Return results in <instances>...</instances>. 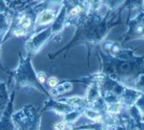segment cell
Returning <instances> with one entry per match:
<instances>
[{
    "instance_id": "10",
    "label": "cell",
    "mask_w": 144,
    "mask_h": 130,
    "mask_svg": "<svg viewBox=\"0 0 144 130\" xmlns=\"http://www.w3.org/2000/svg\"><path fill=\"white\" fill-rule=\"evenodd\" d=\"M49 94H51V96H53V97H56V96H58V95H59V94L57 93V90H56L55 88L51 89V90H49Z\"/></svg>"
},
{
    "instance_id": "11",
    "label": "cell",
    "mask_w": 144,
    "mask_h": 130,
    "mask_svg": "<svg viewBox=\"0 0 144 130\" xmlns=\"http://www.w3.org/2000/svg\"><path fill=\"white\" fill-rule=\"evenodd\" d=\"M14 33H15L16 36H24V33H25V32H24L23 30H15Z\"/></svg>"
},
{
    "instance_id": "8",
    "label": "cell",
    "mask_w": 144,
    "mask_h": 130,
    "mask_svg": "<svg viewBox=\"0 0 144 130\" xmlns=\"http://www.w3.org/2000/svg\"><path fill=\"white\" fill-rule=\"evenodd\" d=\"M80 11H81V8H80V7H75L74 9H73L72 11L70 12V14H71V15L74 16V15H76V14H79V12H80Z\"/></svg>"
},
{
    "instance_id": "9",
    "label": "cell",
    "mask_w": 144,
    "mask_h": 130,
    "mask_svg": "<svg viewBox=\"0 0 144 130\" xmlns=\"http://www.w3.org/2000/svg\"><path fill=\"white\" fill-rule=\"evenodd\" d=\"M56 90H57L58 94H64V93H66V90H64V86H62V85H58L57 88H56Z\"/></svg>"
},
{
    "instance_id": "7",
    "label": "cell",
    "mask_w": 144,
    "mask_h": 130,
    "mask_svg": "<svg viewBox=\"0 0 144 130\" xmlns=\"http://www.w3.org/2000/svg\"><path fill=\"white\" fill-rule=\"evenodd\" d=\"M62 86H64V90H66V91L72 89V84H71V83H64Z\"/></svg>"
},
{
    "instance_id": "4",
    "label": "cell",
    "mask_w": 144,
    "mask_h": 130,
    "mask_svg": "<svg viewBox=\"0 0 144 130\" xmlns=\"http://www.w3.org/2000/svg\"><path fill=\"white\" fill-rule=\"evenodd\" d=\"M47 84L54 88V87H56V86H57V84H58V78H55V76H51V78L47 80Z\"/></svg>"
},
{
    "instance_id": "3",
    "label": "cell",
    "mask_w": 144,
    "mask_h": 130,
    "mask_svg": "<svg viewBox=\"0 0 144 130\" xmlns=\"http://www.w3.org/2000/svg\"><path fill=\"white\" fill-rule=\"evenodd\" d=\"M30 24H31V21H30V18L27 17V16H24L21 20V25L24 28H28V27L30 26Z\"/></svg>"
},
{
    "instance_id": "2",
    "label": "cell",
    "mask_w": 144,
    "mask_h": 130,
    "mask_svg": "<svg viewBox=\"0 0 144 130\" xmlns=\"http://www.w3.org/2000/svg\"><path fill=\"white\" fill-rule=\"evenodd\" d=\"M86 115H87L88 117H90V118L95 119V120H98V121L101 120V116H99V115L97 114V113L92 112V111H90V110L86 111Z\"/></svg>"
},
{
    "instance_id": "1",
    "label": "cell",
    "mask_w": 144,
    "mask_h": 130,
    "mask_svg": "<svg viewBox=\"0 0 144 130\" xmlns=\"http://www.w3.org/2000/svg\"><path fill=\"white\" fill-rule=\"evenodd\" d=\"M53 20H54V13L52 11H49V10H46V11H44L41 14L39 23L41 25H45V24H49Z\"/></svg>"
},
{
    "instance_id": "5",
    "label": "cell",
    "mask_w": 144,
    "mask_h": 130,
    "mask_svg": "<svg viewBox=\"0 0 144 130\" xmlns=\"http://www.w3.org/2000/svg\"><path fill=\"white\" fill-rule=\"evenodd\" d=\"M55 130H64V129H68V125L64 121H59L55 125Z\"/></svg>"
},
{
    "instance_id": "6",
    "label": "cell",
    "mask_w": 144,
    "mask_h": 130,
    "mask_svg": "<svg viewBox=\"0 0 144 130\" xmlns=\"http://www.w3.org/2000/svg\"><path fill=\"white\" fill-rule=\"evenodd\" d=\"M37 78L39 80V82L44 83V82H45V78H46V76H45V74L43 73V72H38V74H37Z\"/></svg>"
}]
</instances>
